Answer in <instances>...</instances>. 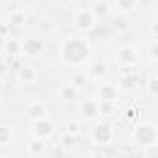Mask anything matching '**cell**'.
Segmentation results:
<instances>
[{"label":"cell","mask_w":158,"mask_h":158,"mask_svg":"<svg viewBox=\"0 0 158 158\" xmlns=\"http://www.w3.org/2000/svg\"><path fill=\"white\" fill-rule=\"evenodd\" d=\"M61 60L67 65L80 67L89 60V45L82 37H67L61 43Z\"/></svg>","instance_id":"cell-1"},{"label":"cell","mask_w":158,"mask_h":158,"mask_svg":"<svg viewBox=\"0 0 158 158\" xmlns=\"http://www.w3.org/2000/svg\"><path fill=\"white\" fill-rule=\"evenodd\" d=\"M132 138L143 149L145 147H152V145H156V139H158V128L152 123H141V125H138L134 128Z\"/></svg>","instance_id":"cell-2"},{"label":"cell","mask_w":158,"mask_h":158,"mask_svg":"<svg viewBox=\"0 0 158 158\" xmlns=\"http://www.w3.org/2000/svg\"><path fill=\"white\" fill-rule=\"evenodd\" d=\"M95 24H97V19L93 17L91 10H82V11H78V13L74 15V19H73V26H74V30L82 32V34L91 32V30L95 28Z\"/></svg>","instance_id":"cell-3"},{"label":"cell","mask_w":158,"mask_h":158,"mask_svg":"<svg viewBox=\"0 0 158 158\" xmlns=\"http://www.w3.org/2000/svg\"><path fill=\"white\" fill-rule=\"evenodd\" d=\"M32 134L34 138H39V139H48L52 134H54V123L45 115V117H39L32 123Z\"/></svg>","instance_id":"cell-4"},{"label":"cell","mask_w":158,"mask_h":158,"mask_svg":"<svg viewBox=\"0 0 158 158\" xmlns=\"http://www.w3.org/2000/svg\"><path fill=\"white\" fill-rule=\"evenodd\" d=\"M91 139L97 143V145H108L112 139H114V130L108 123H99L93 127L91 130Z\"/></svg>","instance_id":"cell-5"},{"label":"cell","mask_w":158,"mask_h":158,"mask_svg":"<svg viewBox=\"0 0 158 158\" xmlns=\"http://www.w3.org/2000/svg\"><path fill=\"white\" fill-rule=\"evenodd\" d=\"M45 50V41L39 37H26L24 41H21V52L28 54V56H39Z\"/></svg>","instance_id":"cell-6"},{"label":"cell","mask_w":158,"mask_h":158,"mask_svg":"<svg viewBox=\"0 0 158 158\" xmlns=\"http://www.w3.org/2000/svg\"><path fill=\"white\" fill-rule=\"evenodd\" d=\"M97 97L99 101H112L115 102L117 97H119V88L112 82H102L99 88H97Z\"/></svg>","instance_id":"cell-7"},{"label":"cell","mask_w":158,"mask_h":158,"mask_svg":"<svg viewBox=\"0 0 158 158\" xmlns=\"http://www.w3.org/2000/svg\"><path fill=\"white\" fill-rule=\"evenodd\" d=\"M117 61L125 67H132L138 63V52L132 47H121L117 50Z\"/></svg>","instance_id":"cell-8"},{"label":"cell","mask_w":158,"mask_h":158,"mask_svg":"<svg viewBox=\"0 0 158 158\" xmlns=\"http://www.w3.org/2000/svg\"><path fill=\"white\" fill-rule=\"evenodd\" d=\"M45 115H47V108H45L43 102L35 101V102H30V104L26 106V117H28V119L35 121V119H39V117H45Z\"/></svg>","instance_id":"cell-9"},{"label":"cell","mask_w":158,"mask_h":158,"mask_svg":"<svg viewBox=\"0 0 158 158\" xmlns=\"http://www.w3.org/2000/svg\"><path fill=\"white\" fill-rule=\"evenodd\" d=\"M17 76H19V80L23 82V84H35V80H37V71L34 69V67H30V65H26V67H19V73H17Z\"/></svg>","instance_id":"cell-10"},{"label":"cell","mask_w":158,"mask_h":158,"mask_svg":"<svg viewBox=\"0 0 158 158\" xmlns=\"http://www.w3.org/2000/svg\"><path fill=\"white\" fill-rule=\"evenodd\" d=\"M136 86H138V76L132 74V73H125L119 78V84H117L119 91H132Z\"/></svg>","instance_id":"cell-11"},{"label":"cell","mask_w":158,"mask_h":158,"mask_svg":"<svg viewBox=\"0 0 158 158\" xmlns=\"http://www.w3.org/2000/svg\"><path fill=\"white\" fill-rule=\"evenodd\" d=\"M82 115H84V119H97L101 115L99 101H86L82 104Z\"/></svg>","instance_id":"cell-12"},{"label":"cell","mask_w":158,"mask_h":158,"mask_svg":"<svg viewBox=\"0 0 158 158\" xmlns=\"http://www.w3.org/2000/svg\"><path fill=\"white\" fill-rule=\"evenodd\" d=\"M91 13L97 21H104L108 15H110V6L106 2H95L91 6Z\"/></svg>","instance_id":"cell-13"},{"label":"cell","mask_w":158,"mask_h":158,"mask_svg":"<svg viewBox=\"0 0 158 158\" xmlns=\"http://www.w3.org/2000/svg\"><path fill=\"white\" fill-rule=\"evenodd\" d=\"M47 151V145H45V139H39V138H34L30 143H28V152L32 156H43Z\"/></svg>","instance_id":"cell-14"},{"label":"cell","mask_w":158,"mask_h":158,"mask_svg":"<svg viewBox=\"0 0 158 158\" xmlns=\"http://www.w3.org/2000/svg\"><path fill=\"white\" fill-rule=\"evenodd\" d=\"M89 73H91V76L101 78V76H104V74L108 73V63H106L104 60H95V61L89 65Z\"/></svg>","instance_id":"cell-15"},{"label":"cell","mask_w":158,"mask_h":158,"mask_svg":"<svg viewBox=\"0 0 158 158\" xmlns=\"http://www.w3.org/2000/svg\"><path fill=\"white\" fill-rule=\"evenodd\" d=\"M76 97H78V89H76L74 86H71V84H67V86H63V88L60 89V99H61V101L71 102V101H74Z\"/></svg>","instance_id":"cell-16"},{"label":"cell","mask_w":158,"mask_h":158,"mask_svg":"<svg viewBox=\"0 0 158 158\" xmlns=\"http://www.w3.org/2000/svg\"><path fill=\"white\" fill-rule=\"evenodd\" d=\"M8 23H10L8 26H15V28L23 26V24L26 23V15H24V11H21V10L11 11V13H10V21H8Z\"/></svg>","instance_id":"cell-17"},{"label":"cell","mask_w":158,"mask_h":158,"mask_svg":"<svg viewBox=\"0 0 158 158\" xmlns=\"http://www.w3.org/2000/svg\"><path fill=\"white\" fill-rule=\"evenodd\" d=\"M4 50L8 56H15L21 52V41L19 39H13V37H8L6 43H4Z\"/></svg>","instance_id":"cell-18"},{"label":"cell","mask_w":158,"mask_h":158,"mask_svg":"<svg viewBox=\"0 0 158 158\" xmlns=\"http://www.w3.org/2000/svg\"><path fill=\"white\" fill-rule=\"evenodd\" d=\"M37 28H39L43 34H54V32H56V23H54L52 19H39Z\"/></svg>","instance_id":"cell-19"},{"label":"cell","mask_w":158,"mask_h":158,"mask_svg":"<svg viewBox=\"0 0 158 158\" xmlns=\"http://www.w3.org/2000/svg\"><path fill=\"white\" fill-rule=\"evenodd\" d=\"M99 112H101V115H114L115 114V102H112V101H99Z\"/></svg>","instance_id":"cell-20"},{"label":"cell","mask_w":158,"mask_h":158,"mask_svg":"<svg viewBox=\"0 0 158 158\" xmlns=\"http://www.w3.org/2000/svg\"><path fill=\"white\" fill-rule=\"evenodd\" d=\"M115 4H117V8H119L123 13H128V11L136 10L138 0H115Z\"/></svg>","instance_id":"cell-21"},{"label":"cell","mask_w":158,"mask_h":158,"mask_svg":"<svg viewBox=\"0 0 158 158\" xmlns=\"http://www.w3.org/2000/svg\"><path fill=\"white\" fill-rule=\"evenodd\" d=\"M88 84V76L84 74V73H76V74H73V78H71V86H74L76 89H80V88H84Z\"/></svg>","instance_id":"cell-22"},{"label":"cell","mask_w":158,"mask_h":158,"mask_svg":"<svg viewBox=\"0 0 158 158\" xmlns=\"http://www.w3.org/2000/svg\"><path fill=\"white\" fill-rule=\"evenodd\" d=\"M74 141H76V136H73V134H69V132H65L61 138H60V145L63 147V149H73L74 147Z\"/></svg>","instance_id":"cell-23"},{"label":"cell","mask_w":158,"mask_h":158,"mask_svg":"<svg viewBox=\"0 0 158 158\" xmlns=\"http://www.w3.org/2000/svg\"><path fill=\"white\" fill-rule=\"evenodd\" d=\"M11 141V128L8 125H0V145H8Z\"/></svg>","instance_id":"cell-24"},{"label":"cell","mask_w":158,"mask_h":158,"mask_svg":"<svg viewBox=\"0 0 158 158\" xmlns=\"http://www.w3.org/2000/svg\"><path fill=\"white\" fill-rule=\"evenodd\" d=\"M147 93L151 97L158 95V76H151L149 78V82H147Z\"/></svg>","instance_id":"cell-25"},{"label":"cell","mask_w":158,"mask_h":158,"mask_svg":"<svg viewBox=\"0 0 158 158\" xmlns=\"http://www.w3.org/2000/svg\"><path fill=\"white\" fill-rule=\"evenodd\" d=\"M65 128H67L65 132H69V134H73V136H78V134H80V123H78V121H69Z\"/></svg>","instance_id":"cell-26"},{"label":"cell","mask_w":158,"mask_h":158,"mask_svg":"<svg viewBox=\"0 0 158 158\" xmlns=\"http://www.w3.org/2000/svg\"><path fill=\"white\" fill-rule=\"evenodd\" d=\"M149 58H151L152 61L158 60V43H156V41H152V45H151V48H149Z\"/></svg>","instance_id":"cell-27"},{"label":"cell","mask_w":158,"mask_h":158,"mask_svg":"<svg viewBox=\"0 0 158 158\" xmlns=\"http://www.w3.org/2000/svg\"><path fill=\"white\" fill-rule=\"evenodd\" d=\"M117 30H121V32H125V30H127V26H125V21H123V19H119V21H117Z\"/></svg>","instance_id":"cell-28"}]
</instances>
